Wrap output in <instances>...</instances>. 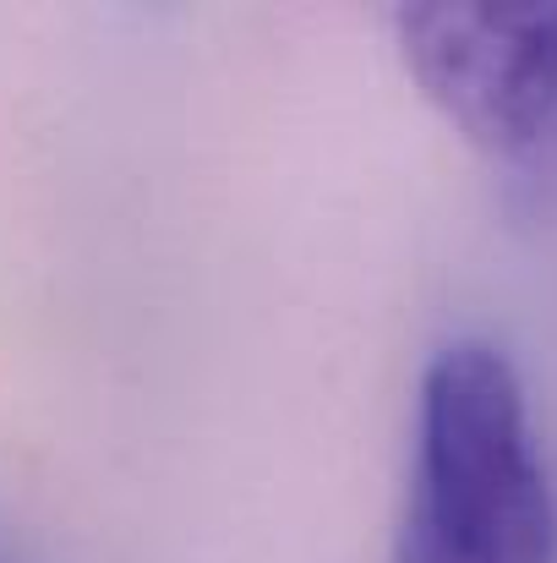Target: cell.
Masks as SVG:
<instances>
[{"label": "cell", "mask_w": 557, "mask_h": 563, "mask_svg": "<svg viewBox=\"0 0 557 563\" xmlns=\"http://www.w3.org/2000/svg\"><path fill=\"white\" fill-rule=\"evenodd\" d=\"M393 563H557V493L525 383L481 340L421 373Z\"/></svg>", "instance_id": "obj_1"}, {"label": "cell", "mask_w": 557, "mask_h": 563, "mask_svg": "<svg viewBox=\"0 0 557 563\" xmlns=\"http://www.w3.org/2000/svg\"><path fill=\"white\" fill-rule=\"evenodd\" d=\"M421 93L487 154L531 148L557 115V5L426 0L393 11Z\"/></svg>", "instance_id": "obj_2"}]
</instances>
